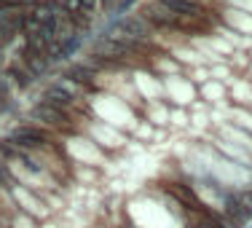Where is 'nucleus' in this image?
I'll use <instances>...</instances> for the list:
<instances>
[{
    "label": "nucleus",
    "instance_id": "nucleus-12",
    "mask_svg": "<svg viewBox=\"0 0 252 228\" xmlns=\"http://www.w3.org/2000/svg\"><path fill=\"white\" fill-rule=\"evenodd\" d=\"M239 201H242V207L247 209V215L252 218V188H244V191H239Z\"/></svg>",
    "mask_w": 252,
    "mask_h": 228
},
{
    "label": "nucleus",
    "instance_id": "nucleus-5",
    "mask_svg": "<svg viewBox=\"0 0 252 228\" xmlns=\"http://www.w3.org/2000/svg\"><path fill=\"white\" fill-rule=\"evenodd\" d=\"M40 102L43 105H49V107H57V110H64V113H73L75 107H78V97H73L70 92H64L62 86H59L57 81L51 83V86H46L43 89V94H40Z\"/></svg>",
    "mask_w": 252,
    "mask_h": 228
},
{
    "label": "nucleus",
    "instance_id": "nucleus-11",
    "mask_svg": "<svg viewBox=\"0 0 252 228\" xmlns=\"http://www.w3.org/2000/svg\"><path fill=\"white\" fill-rule=\"evenodd\" d=\"M8 228H35V220L30 218V215H25L22 209H16L8 218Z\"/></svg>",
    "mask_w": 252,
    "mask_h": 228
},
{
    "label": "nucleus",
    "instance_id": "nucleus-13",
    "mask_svg": "<svg viewBox=\"0 0 252 228\" xmlns=\"http://www.w3.org/2000/svg\"><path fill=\"white\" fill-rule=\"evenodd\" d=\"M131 5H134V0H121V3L116 5V11H113V16H116V19H121V16H126V11H129Z\"/></svg>",
    "mask_w": 252,
    "mask_h": 228
},
{
    "label": "nucleus",
    "instance_id": "nucleus-15",
    "mask_svg": "<svg viewBox=\"0 0 252 228\" xmlns=\"http://www.w3.org/2000/svg\"><path fill=\"white\" fill-rule=\"evenodd\" d=\"M188 228H196V226H193V223H190V226H188Z\"/></svg>",
    "mask_w": 252,
    "mask_h": 228
},
{
    "label": "nucleus",
    "instance_id": "nucleus-3",
    "mask_svg": "<svg viewBox=\"0 0 252 228\" xmlns=\"http://www.w3.org/2000/svg\"><path fill=\"white\" fill-rule=\"evenodd\" d=\"M8 191H11V199H14L16 209H22V212L30 215L32 220H46L51 215V207L40 199L35 191H30V188H25V185H19V183H14Z\"/></svg>",
    "mask_w": 252,
    "mask_h": 228
},
{
    "label": "nucleus",
    "instance_id": "nucleus-7",
    "mask_svg": "<svg viewBox=\"0 0 252 228\" xmlns=\"http://www.w3.org/2000/svg\"><path fill=\"white\" fill-rule=\"evenodd\" d=\"M5 78H8L11 86H19V89H30L35 83V75L25 67L22 59H16V62H11L8 67H5Z\"/></svg>",
    "mask_w": 252,
    "mask_h": 228
},
{
    "label": "nucleus",
    "instance_id": "nucleus-4",
    "mask_svg": "<svg viewBox=\"0 0 252 228\" xmlns=\"http://www.w3.org/2000/svg\"><path fill=\"white\" fill-rule=\"evenodd\" d=\"M83 40H86L83 33H70V35H64V38H59L49 49V62H67L70 57H75V54L83 49Z\"/></svg>",
    "mask_w": 252,
    "mask_h": 228
},
{
    "label": "nucleus",
    "instance_id": "nucleus-8",
    "mask_svg": "<svg viewBox=\"0 0 252 228\" xmlns=\"http://www.w3.org/2000/svg\"><path fill=\"white\" fill-rule=\"evenodd\" d=\"M22 62H25V67L30 70V73L35 75V81H38V78H43L46 73H49V57H46V54H38V51H27V49H22Z\"/></svg>",
    "mask_w": 252,
    "mask_h": 228
},
{
    "label": "nucleus",
    "instance_id": "nucleus-6",
    "mask_svg": "<svg viewBox=\"0 0 252 228\" xmlns=\"http://www.w3.org/2000/svg\"><path fill=\"white\" fill-rule=\"evenodd\" d=\"M161 5L172 14H177L180 19H199L201 16V5L196 0H161Z\"/></svg>",
    "mask_w": 252,
    "mask_h": 228
},
{
    "label": "nucleus",
    "instance_id": "nucleus-10",
    "mask_svg": "<svg viewBox=\"0 0 252 228\" xmlns=\"http://www.w3.org/2000/svg\"><path fill=\"white\" fill-rule=\"evenodd\" d=\"M70 78V81H75L78 86H83V89H92L94 86V78H97V73H94L92 67H86L83 62H78V65H70L67 67V73H64Z\"/></svg>",
    "mask_w": 252,
    "mask_h": 228
},
{
    "label": "nucleus",
    "instance_id": "nucleus-1",
    "mask_svg": "<svg viewBox=\"0 0 252 228\" xmlns=\"http://www.w3.org/2000/svg\"><path fill=\"white\" fill-rule=\"evenodd\" d=\"M11 140L19 151H27V153H35V151H43V148H54V131L43 129L40 124H32V121H25L19 127L11 129Z\"/></svg>",
    "mask_w": 252,
    "mask_h": 228
},
{
    "label": "nucleus",
    "instance_id": "nucleus-9",
    "mask_svg": "<svg viewBox=\"0 0 252 228\" xmlns=\"http://www.w3.org/2000/svg\"><path fill=\"white\" fill-rule=\"evenodd\" d=\"M145 22L148 25H156V27H183V19L177 14H172V11H166L164 5L161 8H148Z\"/></svg>",
    "mask_w": 252,
    "mask_h": 228
},
{
    "label": "nucleus",
    "instance_id": "nucleus-14",
    "mask_svg": "<svg viewBox=\"0 0 252 228\" xmlns=\"http://www.w3.org/2000/svg\"><path fill=\"white\" fill-rule=\"evenodd\" d=\"M244 228H252V223H247V226H244Z\"/></svg>",
    "mask_w": 252,
    "mask_h": 228
},
{
    "label": "nucleus",
    "instance_id": "nucleus-2",
    "mask_svg": "<svg viewBox=\"0 0 252 228\" xmlns=\"http://www.w3.org/2000/svg\"><path fill=\"white\" fill-rule=\"evenodd\" d=\"M30 121L32 124H40L43 129L49 131H73V116L64 110H57V107H49L43 105V102H35L32 107H30Z\"/></svg>",
    "mask_w": 252,
    "mask_h": 228
}]
</instances>
